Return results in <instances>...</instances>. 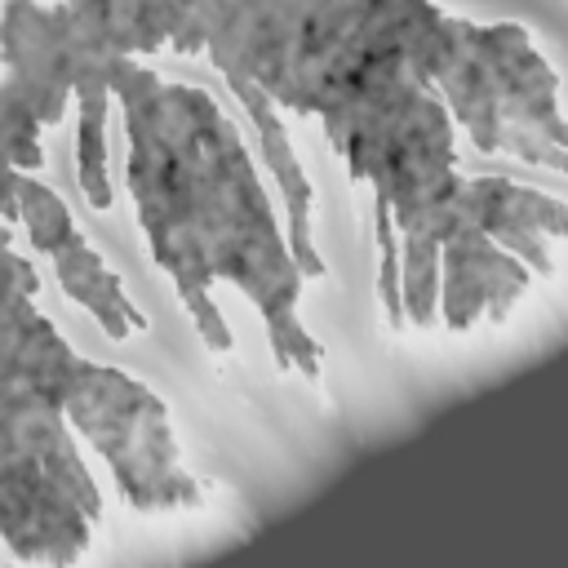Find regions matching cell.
I'll use <instances>...</instances> for the list:
<instances>
[{
    "instance_id": "1",
    "label": "cell",
    "mask_w": 568,
    "mask_h": 568,
    "mask_svg": "<svg viewBox=\"0 0 568 568\" xmlns=\"http://www.w3.org/2000/svg\"><path fill=\"white\" fill-rule=\"evenodd\" d=\"M111 93L129 142L124 186L138 226L200 342L213 355L235 351V333L213 302V284H231L257 306L275 368L320 382L324 346L297 315L306 271L231 115L213 93L164 80L142 58H120Z\"/></svg>"
},
{
    "instance_id": "2",
    "label": "cell",
    "mask_w": 568,
    "mask_h": 568,
    "mask_svg": "<svg viewBox=\"0 0 568 568\" xmlns=\"http://www.w3.org/2000/svg\"><path fill=\"white\" fill-rule=\"evenodd\" d=\"M444 18L435 0H200L178 53H209L297 115L333 124L413 36Z\"/></svg>"
},
{
    "instance_id": "3",
    "label": "cell",
    "mask_w": 568,
    "mask_h": 568,
    "mask_svg": "<svg viewBox=\"0 0 568 568\" xmlns=\"http://www.w3.org/2000/svg\"><path fill=\"white\" fill-rule=\"evenodd\" d=\"M75 368L0 377V541L27 568H75L102 524V488L67 417Z\"/></svg>"
},
{
    "instance_id": "4",
    "label": "cell",
    "mask_w": 568,
    "mask_h": 568,
    "mask_svg": "<svg viewBox=\"0 0 568 568\" xmlns=\"http://www.w3.org/2000/svg\"><path fill=\"white\" fill-rule=\"evenodd\" d=\"M75 435L106 462L115 493L133 510H191L204 506L200 479L182 462L169 404L133 373L80 355L67 390Z\"/></svg>"
},
{
    "instance_id": "5",
    "label": "cell",
    "mask_w": 568,
    "mask_h": 568,
    "mask_svg": "<svg viewBox=\"0 0 568 568\" xmlns=\"http://www.w3.org/2000/svg\"><path fill=\"white\" fill-rule=\"evenodd\" d=\"M36 293H40V275L31 257L13 248V231L0 217V377L62 373L80 359V351L36 306Z\"/></svg>"
},
{
    "instance_id": "6",
    "label": "cell",
    "mask_w": 568,
    "mask_h": 568,
    "mask_svg": "<svg viewBox=\"0 0 568 568\" xmlns=\"http://www.w3.org/2000/svg\"><path fill=\"white\" fill-rule=\"evenodd\" d=\"M226 89L235 93V102L248 111L253 120V133H257V146H262V164L266 173L275 178V191L284 200V231H288V248L297 257V266L306 271V280H324V257L315 248V235H311V204H315V186L302 169V155L293 151V138L284 129V115H280V102L257 89L253 80L244 75H226Z\"/></svg>"
},
{
    "instance_id": "7",
    "label": "cell",
    "mask_w": 568,
    "mask_h": 568,
    "mask_svg": "<svg viewBox=\"0 0 568 568\" xmlns=\"http://www.w3.org/2000/svg\"><path fill=\"white\" fill-rule=\"evenodd\" d=\"M53 275H58V284H62V293H67V302H75V306H84L98 324H102V333L111 337V342H129L133 333H146V311L124 293V280L106 266V257L75 231L53 257Z\"/></svg>"
},
{
    "instance_id": "8",
    "label": "cell",
    "mask_w": 568,
    "mask_h": 568,
    "mask_svg": "<svg viewBox=\"0 0 568 568\" xmlns=\"http://www.w3.org/2000/svg\"><path fill=\"white\" fill-rule=\"evenodd\" d=\"M111 89L75 93V178L89 209H111V178H106V120H111Z\"/></svg>"
},
{
    "instance_id": "9",
    "label": "cell",
    "mask_w": 568,
    "mask_h": 568,
    "mask_svg": "<svg viewBox=\"0 0 568 568\" xmlns=\"http://www.w3.org/2000/svg\"><path fill=\"white\" fill-rule=\"evenodd\" d=\"M18 222L27 226L31 248L44 253V257H53L80 231L75 217H71V209H67V200L44 178H36V173H22V186H18Z\"/></svg>"
},
{
    "instance_id": "10",
    "label": "cell",
    "mask_w": 568,
    "mask_h": 568,
    "mask_svg": "<svg viewBox=\"0 0 568 568\" xmlns=\"http://www.w3.org/2000/svg\"><path fill=\"white\" fill-rule=\"evenodd\" d=\"M40 133H44V120L36 115V106L9 80H0V151L13 160L18 173H40L44 164Z\"/></svg>"
},
{
    "instance_id": "11",
    "label": "cell",
    "mask_w": 568,
    "mask_h": 568,
    "mask_svg": "<svg viewBox=\"0 0 568 568\" xmlns=\"http://www.w3.org/2000/svg\"><path fill=\"white\" fill-rule=\"evenodd\" d=\"M195 4L200 0H138V13H142V31H146L151 53L164 49V44L173 49L186 36V27L195 18Z\"/></svg>"
},
{
    "instance_id": "12",
    "label": "cell",
    "mask_w": 568,
    "mask_h": 568,
    "mask_svg": "<svg viewBox=\"0 0 568 568\" xmlns=\"http://www.w3.org/2000/svg\"><path fill=\"white\" fill-rule=\"evenodd\" d=\"M537 133H541V138H546L550 146H559V151H568V120H564V115H550V120H546V124H541Z\"/></svg>"
},
{
    "instance_id": "13",
    "label": "cell",
    "mask_w": 568,
    "mask_h": 568,
    "mask_svg": "<svg viewBox=\"0 0 568 568\" xmlns=\"http://www.w3.org/2000/svg\"><path fill=\"white\" fill-rule=\"evenodd\" d=\"M541 169H555V173H568V151H559V146H550V142H546V160H541Z\"/></svg>"
}]
</instances>
